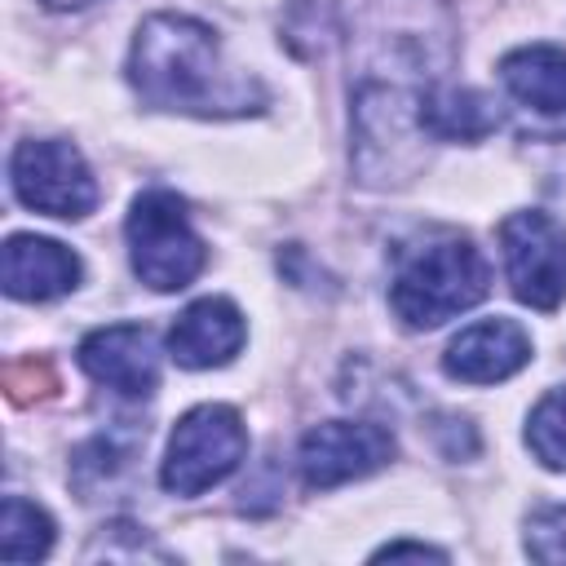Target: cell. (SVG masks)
Here are the masks:
<instances>
[{"mask_svg": "<svg viewBox=\"0 0 566 566\" xmlns=\"http://www.w3.org/2000/svg\"><path fill=\"white\" fill-rule=\"evenodd\" d=\"M128 80L142 102L190 115H248L265 93L248 75H230L217 31L186 13H150L128 53Z\"/></svg>", "mask_w": 566, "mask_h": 566, "instance_id": "1", "label": "cell"}, {"mask_svg": "<svg viewBox=\"0 0 566 566\" xmlns=\"http://www.w3.org/2000/svg\"><path fill=\"white\" fill-rule=\"evenodd\" d=\"M486 256L469 239H433L402 256L389 287V305L407 327H438L473 310L486 296Z\"/></svg>", "mask_w": 566, "mask_h": 566, "instance_id": "2", "label": "cell"}, {"mask_svg": "<svg viewBox=\"0 0 566 566\" xmlns=\"http://www.w3.org/2000/svg\"><path fill=\"white\" fill-rule=\"evenodd\" d=\"M124 234H128V252H133L137 279L146 287H155V292H181V287H190L195 274L208 261L203 239L190 226L186 199H177L172 190H146V195H137Z\"/></svg>", "mask_w": 566, "mask_h": 566, "instance_id": "3", "label": "cell"}, {"mask_svg": "<svg viewBox=\"0 0 566 566\" xmlns=\"http://www.w3.org/2000/svg\"><path fill=\"white\" fill-rule=\"evenodd\" d=\"M243 451H248V429L234 407H226V402L190 407L168 438L159 482L172 495H199V491L217 486L221 478H230L239 469Z\"/></svg>", "mask_w": 566, "mask_h": 566, "instance_id": "4", "label": "cell"}, {"mask_svg": "<svg viewBox=\"0 0 566 566\" xmlns=\"http://www.w3.org/2000/svg\"><path fill=\"white\" fill-rule=\"evenodd\" d=\"M9 181H13V195L44 217L80 221L97 203V181L71 142H53V137L18 142L9 159Z\"/></svg>", "mask_w": 566, "mask_h": 566, "instance_id": "5", "label": "cell"}, {"mask_svg": "<svg viewBox=\"0 0 566 566\" xmlns=\"http://www.w3.org/2000/svg\"><path fill=\"white\" fill-rule=\"evenodd\" d=\"M509 287L531 310H557L566 296V230L548 212H509L500 221Z\"/></svg>", "mask_w": 566, "mask_h": 566, "instance_id": "6", "label": "cell"}, {"mask_svg": "<svg viewBox=\"0 0 566 566\" xmlns=\"http://www.w3.org/2000/svg\"><path fill=\"white\" fill-rule=\"evenodd\" d=\"M389 460H394V433L385 424H371V420L314 424L296 451V469H301L305 486H314V491L367 478V473L385 469Z\"/></svg>", "mask_w": 566, "mask_h": 566, "instance_id": "7", "label": "cell"}, {"mask_svg": "<svg viewBox=\"0 0 566 566\" xmlns=\"http://www.w3.org/2000/svg\"><path fill=\"white\" fill-rule=\"evenodd\" d=\"M80 367L124 398H150L159 389V349L150 327L137 323H111L88 332L80 340Z\"/></svg>", "mask_w": 566, "mask_h": 566, "instance_id": "8", "label": "cell"}, {"mask_svg": "<svg viewBox=\"0 0 566 566\" xmlns=\"http://www.w3.org/2000/svg\"><path fill=\"white\" fill-rule=\"evenodd\" d=\"M531 363V336L513 318H482L469 323L442 354V371L464 385H495L509 380Z\"/></svg>", "mask_w": 566, "mask_h": 566, "instance_id": "9", "label": "cell"}, {"mask_svg": "<svg viewBox=\"0 0 566 566\" xmlns=\"http://www.w3.org/2000/svg\"><path fill=\"white\" fill-rule=\"evenodd\" d=\"M243 314L234 301L226 296H203L195 305H186L168 332V354L177 367L203 371V367H221L243 349Z\"/></svg>", "mask_w": 566, "mask_h": 566, "instance_id": "10", "label": "cell"}, {"mask_svg": "<svg viewBox=\"0 0 566 566\" xmlns=\"http://www.w3.org/2000/svg\"><path fill=\"white\" fill-rule=\"evenodd\" d=\"M4 292L13 301H53L80 283V256L57 239L9 234L4 243Z\"/></svg>", "mask_w": 566, "mask_h": 566, "instance_id": "11", "label": "cell"}, {"mask_svg": "<svg viewBox=\"0 0 566 566\" xmlns=\"http://www.w3.org/2000/svg\"><path fill=\"white\" fill-rule=\"evenodd\" d=\"M504 88L544 115H566V49L557 44H522L500 57Z\"/></svg>", "mask_w": 566, "mask_h": 566, "instance_id": "12", "label": "cell"}, {"mask_svg": "<svg viewBox=\"0 0 566 566\" xmlns=\"http://www.w3.org/2000/svg\"><path fill=\"white\" fill-rule=\"evenodd\" d=\"M416 119L438 142H478V137H486L495 128L491 102L482 93H473V88H451V84L429 88L420 97V106H416Z\"/></svg>", "mask_w": 566, "mask_h": 566, "instance_id": "13", "label": "cell"}, {"mask_svg": "<svg viewBox=\"0 0 566 566\" xmlns=\"http://www.w3.org/2000/svg\"><path fill=\"white\" fill-rule=\"evenodd\" d=\"M49 548H53V517L31 500L9 495L4 513H0V557L4 562H40Z\"/></svg>", "mask_w": 566, "mask_h": 566, "instance_id": "14", "label": "cell"}, {"mask_svg": "<svg viewBox=\"0 0 566 566\" xmlns=\"http://www.w3.org/2000/svg\"><path fill=\"white\" fill-rule=\"evenodd\" d=\"M526 447L535 451L539 464L566 469V389H553L535 402L526 420Z\"/></svg>", "mask_w": 566, "mask_h": 566, "instance_id": "15", "label": "cell"}, {"mask_svg": "<svg viewBox=\"0 0 566 566\" xmlns=\"http://www.w3.org/2000/svg\"><path fill=\"white\" fill-rule=\"evenodd\" d=\"M526 553L535 562H566V504H548L526 522Z\"/></svg>", "mask_w": 566, "mask_h": 566, "instance_id": "16", "label": "cell"}, {"mask_svg": "<svg viewBox=\"0 0 566 566\" xmlns=\"http://www.w3.org/2000/svg\"><path fill=\"white\" fill-rule=\"evenodd\" d=\"M385 557H433V562H447V553L429 548V544H385V548H376V562H385Z\"/></svg>", "mask_w": 566, "mask_h": 566, "instance_id": "17", "label": "cell"}, {"mask_svg": "<svg viewBox=\"0 0 566 566\" xmlns=\"http://www.w3.org/2000/svg\"><path fill=\"white\" fill-rule=\"evenodd\" d=\"M44 4H53V9H80V4H93V0H44Z\"/></svg>", "mask_w": 566, "mask_h": 566, "instance_id": "18", "label": "cell"}]
</instances>
